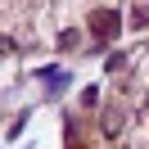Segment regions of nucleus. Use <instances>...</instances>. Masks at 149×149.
I'll use <instances>...</instances> for the list:
<instances>
[{
	"label": "nucleus",
	"mask_w": 149,
	"mask_h": 149,
	"mask_svg": "<svg viewBox=\"0 0 149 149\" xmlns=\"http://www.w3.org/2000/svg\"><path fill=\"white\" fill-rule=\"evenodd\" d=\"M104 131H109V136H118V127H122V109H109L104 113V122H100Z\"/></svg>",
	"instance_id": "f03ea898"
},
{
	"label": "nucleus",
	"mask_w": 149,
	"mask_h": 149,
	"mask_svg": "<svg viewBox=\"0 0 149 149\" xmlns=\"http://www.w3.org/2000/svg\"><path fill=\"white\" fill-rule=\"evenodd\" d=\"M118 27H122V18H118V9H100L91 18V36H100V41H109V36H118Z\"/></svg>",
	"instance_id": "f257e3e1"
},
{
	"label": "nucleus",
	"mask_w": 149,
	"mask_h": 149,
	"mask_svg": "<svg viewBox=\"0 0 149 149\" xmlns=\"http://www.w3.org/2000/svg\"><path fill=\"white\" fill-rule=\"evenodd\" d=\"M145 118H149V100H145Z\"/></svg>",
	"instance_id": "7ed1b4c3"
}]
</instances>
